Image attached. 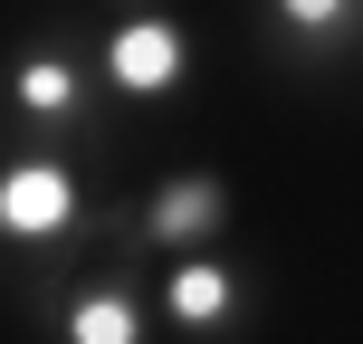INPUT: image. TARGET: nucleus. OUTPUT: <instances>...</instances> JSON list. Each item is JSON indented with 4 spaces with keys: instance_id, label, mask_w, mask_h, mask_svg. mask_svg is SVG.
I'll use <instances>...</instances> for the list:
<instances>
[{
    "instance_id": "obj_1",
    "label": "nucleus",
    "mask_w": 363,
    "mask_h": 344,
    "mask_svg": "<svg viewBox=\"0 0 363 344\" xmlns=\"http://www.w3.org/2000/svg\"><path fill=\"white\" fill-rule=\"evenodd\" d=\"M29 316L48 344H163V306H153V258L134 239V201H115L106 230L67 258V268L29 277Z\"/></svg>"
},
{
    "instance_id": "obj_2",
    "label": "nucleus",
    "mask_w": 363,
    "mask_h": 344,
    "mask_svg": "<svg viewBox=\"0 0 363 344\" xmlns=\"http://www.w3.org/2000/svg\"><path fill=\"white\" fill-rule=\"evenodd\" d=\"M106 211L115 201H96V182H86L77 153L19 144L10 163H0V239H10V258H19V287L48 277V268H67V258L106 230Z\"/></svg>"
},
{
    "instance_id": "obj_3",
    "label": "nucleus",
    "mask_w": 363,
    "mask_h": 344,
    "mask_svg": "<svg viewBox=\"0 0 363 344\" xmlns=\"http://www.w3.org/2000/svg\"><path fill=\"white\" fill-rule=\"evenodd\" d=\"M106 77H96V38L77 29H38L29 48L10 57V125L19 144L38 153H86L96 134H106Z\"/></svg>"
},
{
    "instance_id": "obj_4",
    "label": "nucleus",
    "mask_w": 363,
    "mask_h": 344,
    "mask_svg": "<svg viewBox=\"0 0 363 344\" xmlns=\"http://www.w3.org/2000/svg\"><path fill=\"white\" fill-rule=\"evenodd\" d=\"M86 38H96V77L115 106H172L191 87V29L172 10H106Z\"/></svg>"
},
{
    "instance_id": "obj_5",
    "label": "nucleus",
    "mask_w": 363,
    "mask_h": 344,
    "mask_svg": "<svg viewBox=\"0 0 363 344\" xmlns=\"http://www.w3.org/2000/svg\"><path fill=\"white\" fill-rule=\"evenodd\" d=\"M153 306H163L172 344H239V326L258 316V268L230 249L172 258V268H153Z\"/></svg>"
},
{
    "instance_id": "obj_6",
    "label": "nucleus",
    "mask_w": 363,
    "mask_h": 344,
    "mask_svg": "<svg viewBox=\"0 0 363 344\" xmlns=\"http://www.w3.org/2000/svg\"><path fill=\"white\" fill-rule=\"evenodd\" d=\"M239 201L220 172H163L144 201H134V239H144L153 268H172V258H211L220 239H230Z\"/></svg>"
},
{
    "instance_id": "obj_7",
    "label": "nucleus",
    "mask_w": 363,
    "mask_h": 344,
    "mask_svg": "<svg viewBox=\"0 0 363 344\" xmlns=\"http://www.w3.org/2000/svg\"><path fill=\"white\" fill-rule=\"evenodd\" d=\"M258 48H268L277 67L363 57V0H268V10H258Z\"/></svg>"
}]
</instances>
